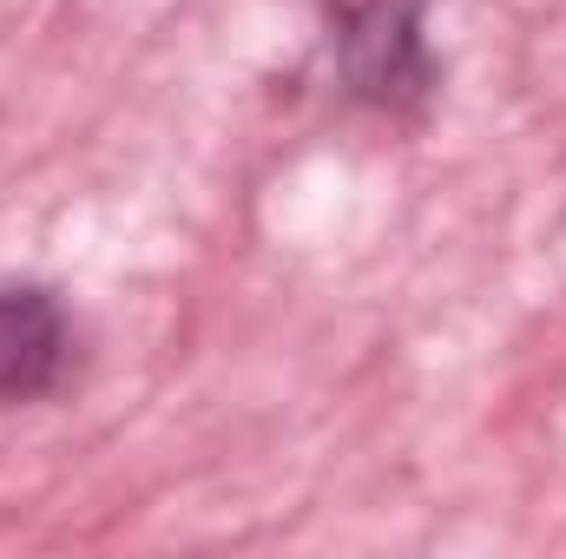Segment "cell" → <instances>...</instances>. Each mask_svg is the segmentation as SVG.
I'll return each mask as SVG.
<instances>
[{
  "label": "cell",
  "mask_w": 566,
  "mask_h": 559,
  "mask_svg": "<svg viewBox=\"0 0 566 559\" xmlns=\"http://www.w3.org/2000/svg\"><path fill=\"white\" fill-rule=\"evenodd\" d=\"M73 369V316L46 283H0V402H40Z\"/></svg>",
  "instance_id": "obj_2"
},
{
  "label": "cell",
  "mask_w": 566,
  "mask_h": 559,
  "mask_svg": "<svg viewBox=\"0 0 566 559\" xmlns=\"http://www.w3.org/2000/svg\"><path fill=\"white\" fill-rule=\"evenodd\" d=\"M329 53L363 106H416L428 93L422 0H329Z\"/></svg>",
  "instance_id": "obj_1"
}]
</instances>
